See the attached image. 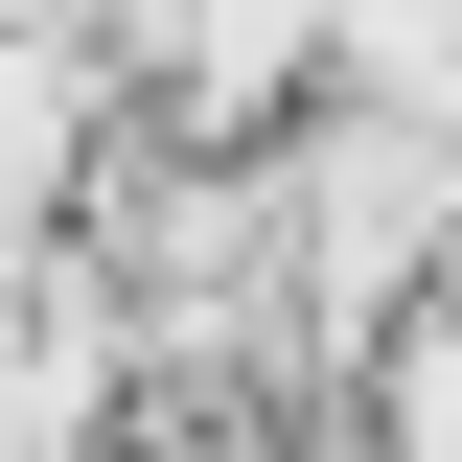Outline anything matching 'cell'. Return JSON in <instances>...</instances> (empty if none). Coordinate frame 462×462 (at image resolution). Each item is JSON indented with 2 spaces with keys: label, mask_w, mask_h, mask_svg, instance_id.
<instances>
[{
  "label": "cell",
  "mask_w": 462,
  "mask_h": 462,
  "mask_svg": "<svg viewBox=\"0 0 462 462\" xmlns=\"http://www.w3.org/2000/svg\"><path fill=\"white\" fill-rule=\"evenodd\" d=\"M346 370H370V439H346V462H462V300H416V324H370Z\"/></svg>",
  "instance_id": "6da1fadb"
}]
</instances>
